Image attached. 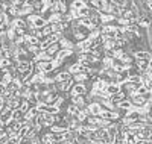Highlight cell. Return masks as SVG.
<instances>
[{
	"instance_id": "cell-1",
	"label": "cell",
	"mask_w": 152,
	"mask_h": 144,
	"mask_svg": "<svg viewBox=\"0 0 152 144\" xmlns=\"http://www.w3.org/2000/svg\"><path fill=\"white\" fill-rule=\"evenodd\" d=\"M37 68L41 73H50L55 68V64L52 61H44V62H37Z\"/></svg>"
},
{
	"instance_id": "cell-2",
	"label": "cell",
	"mask_w": 152,
	"mask_h": 144,
	"mask_svg": "<svg viewBox=\"0 0 152 144\" xmlns=\"http://www.w3.org/2000/svg\"><path fill=\"white\" fill-rule=\"evenodd\" d=\"M72 55V50H69V49H59V52L56 53V61H58V64H61L62 61H64L66 58H69Z\"/></svg>"
},
{
	"instance_id": "cell-3",
	"label": "cell",
	"mask_w": 152,
	"mask_h": 144,
	"mask_svg": "<svg viewBox=\"0 0 152 144\" xmlns=\"http://www.w3.org/2000/svg\"><path fill=\"white\" fill-rule=\"evenodd\" d=\"M72 103L76 105L78 108L84 109L85 108V96H73L72 97Z\"/></svg>"
},
{
	"instance_id": "cell-4",
	"label": "cell",
	"mask_w": 152,
	"mask_h": 144,
	"mask_svg": "<svg viewBox=\"0 0 152 144\" xmlns=\"http://www.w3.org/2000/svg\"><path fill=\"white\" fill-rule=\"evenodd\" d=\"M70 79H72V74H70L69 71H62V73H58V74H56V82H58V84L67 82V81H70Z\"/></svg>"
},
{
	"instance_id": "cell-5",
	"label": "cell",
	"mask_w": 152,
	"mask_h": 144,
	"mask_svg": "<svg viewBox=\"0 0 152 144\" xmlns=\"http://www.w3.org/2000/svg\"><path fill=\"white\" fill-rule=\"evenodd\" d=\"M88 79V73H78V74H73V82L75 84H82Z\"/></svg>"
},
{
	"instance_id": "cell-6",
	"label": "cell",
	"mask_w": 152,
	"mask_h": 144,
	"mask_svg": "<svg viewBox=\"0 0 152 144\" xmlns=\"http://www.w3.org/2000/svg\"><path fill=\"white\" fill-rule=\"evenodd\" d=\"M46 24H47V21H46L41 15H38V17L34 20V28H35V29H43Z\"/></svg>"
},
{
	"instance_id": "cell-7",
	"label": "cell",
	"mask_w": 152,
	"mask_h": 144,
	"mask_svg": "<svg viewBox=\"0 0 152 144\" xmlns=\"http://www.w3.org/2000/svg\"><path fill=\"white\" fill-rule=\"evenodd\" d=\"M134 58L135 59H151V55L148 53V52H145V50H135L134 52Z\"/></svg>"
},
{
	"instance_id": "cell-8",
	"label": "cell",
	"mask_w": 152,
	"mask_h": 144,
	"mask_svg": "<svg viewBox=\"0 0 152 144\" xmlns=\"http://www.w3.org/2000/svg\"><path fill=\"white\" fill-rule=\"evenodd\" d=\"M110 2L122 9H128V6H129V0H110Z\"/></svg>"
},
{
	"instance_id": "cell-9",
	"label": "cell",
	"mask_w": 152,
	"mask_h": 144,
	"mask_svg": "<svg viewBox=\"0 0 152 144\" xmlns=\"http://www.w3.org/2000/svg\"><path fill=\"white\" fill-rule=\"evenodd\" d=\"M85 6L90 9H94V11H99V8H100L99 0H85Z\"/></svg>"
},
{
	"instance_id": "cell-10",
	"label": "cell",
	"mask_w": 152,
	"mask_h": 144,
	"mask_svg": "<svg viewBox=\"0 0 152 144\" xmlns=\"http://www.w3.org/2000/svg\"><path fill=\"white\" fill-rule=\"evenodd\" d=\"M41 33H43L44 36H49L50 33H53V29H52V24H50V23H47V24L44 26V28L41 29Z\"/></svg>"
},
{
	"instance_id": "cell-11",
	"label": "cell",
	"mask_w": 152,
	"mask_h": 144,
	"mask_svg": "<svg viewBox=\"0 0 152 144\" xmlns=\"http://www.w3.org/2000/svg\"><path fill=\"white\" fill-rule=\"evenodd\" d=\"M131 105H132L131 100H126V99H125V100H122V102L117 105V108H119V109H129Z\"/></svg>"
},
{
	"instance_id": "cell-12",
	"label": "cell",
	"mask_w": 152,
	"mask_h": 144,
	"mask_svg": "<svg viewBox=\"0 0 152 144\" xmlns=\"http://www.w3.org/2000/svg\"><path fill=\"white\" fill-rule=\"evenodd\" d=\"M137 24H138V28H149L151 21H149V18H140Z\"/></svg>"
},
{
	"instance_id": "cell-13",
	"label": "cell",
	"mask_w": 152,
	"mask_h": 144,
	"mask_svg": "<svg viewBox=\"0 0 152 144\" xmlns=\"http://www.w3.org/2000/svg\"><path fill=\"white\" fill-rule=\"evenodd\" d=\"M148 71H149V76H152V67H151V68H149Z\"/></svg>"
}]
</instances>
